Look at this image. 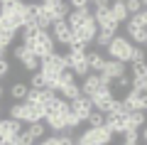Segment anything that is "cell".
<instances>
[{
	"instance_id": "c3c4849f",
	"label": "cell",
	"mask_w": 147,
	"mask_h": 145,
	"mask_svg": "<svg viewBox=\"0 0 147 145\" xmlns=\"http://www.w3.org/2000/svg\"><path fill=\"white\" fill-rule=\"evenodd\" d=\"M0 7H3V5H0Z\"/></svg>"
},
{
	"instance_id": "d6986e66",
	"label": "cell",
	"mask_w": 147,
	"mask_h": 145,
	"mask_svg": "<svg viewBox=\"0 0 147 145\" xmlns=\"http://www.w3.org/2000/svg\"><path fill=\"white\" fill-rule=\"evenodd\" d=\"M27 93H30V86H27L25 81H15V84L10 86V99H12V101H25Z\"/></svg>"
},
{
	"instance_id": "7402d4cb",
	"label": "cell",
	"mask_w": 147,
	"mask_h": 145,
	"mask_svg": "<svg viewBox=\"0 0 147 145\" xmlns=\"http://www.w3.org/2000/svg\"><path fill=\"white\" fill-rule=\"evenodd\" d=\"M25 130H27V133H30L34 140H42L44 135H47V125H44L42 120H39V123H27V128H25Z\"/></svg>"
},
{
	"instance_id": "3957f363",
	"label": "cell",
	"mask_w": 147,
	"mask_h": 145,
	"mask_svg": "<svg viewBox=\"0 0 147 145\" xmlns=\"http://www.w3.org/2000/svg\"><path fill=\"white\" fill-rule=\"evenodd\" d=\"M79 138L84 140V145H110L113 143V133H110L105 125H100V128H88V130H84Z\"/></svg>"
},
{
	"instance_id": "8992f818",
	"label": "cell",
	"mask_w": 147,
	"mask_h": 145,
	"mask_svg": "<svg viewBox=\"0 0 147 145\" xmlns=\"http://www.w3.org/2000/svg\"><path fill=\"white\" fill-rule=\"evenodd\" d=\"M44 12H47L49 22H57V20H66L71 7H69L66 0H57V3H44Z\"/></svg>"
},
{
	"instance_id": "6da1fadb",
	"label": "cell",
	"mask_w": 147,
	"mask_h": 145,
	"mask_svg": "<svg viewBox=\"0 0 147 145\" xmlns=\"http://www.w3.org/2000/svg\"><path fill=\"white\" fill-rule=\"evenodd\" d=\"M132 42L127 39V37H123V35H115L113 39L108 42V59H115V62H123V64H127L130 62V54H132Z\"/></svg>"
},
{
	"instance_id": "d4e9b609",
	"label": "cell",
	"mask_w": 147,
	"mask_h": 145,
	"mask_svg": "<svg viewBox=\"0 0 147 145\" xmlns=\"http://www.w3.org/2000/svg\"><path fill=\"white\" fill-rule=\"evenodd\" d=\"M84 123H88V128H100V125H105V116L100 113V111H93Z\"/></svg>"
},
{
	"instance_id": "e575fe53",
	"label": "cell",
	"mask_w": 147,
	"mask_h": 145,
	"mask_svg": "<svg viewBox=\"0 0 147 145\" xmlns=\"http://www.w3.org/2000/svg\"><path fill=\"white\" fill-rule=\"evenodd\" d=\"M7 74H10V62H7V59H0V81H3Z\"/></svg>"
},
{
	"instance_id": "4dcf8cb0",
	"label": "cell",
	"mask_w": 147,
	"mask_h": 145,
	"mask_svg": "<svg viewBox=\"0 0 147 145\" xmlns=\"http://www.w3.org/2000/svg\"><path fill=\"white\" fill-rule=\"evenodd\" d=\"M130 67H132V79L147 76V62H142V64H130Z\"/></svg>"
},
{
	"instance_id": "484cf974",
	"label": "cell",
	"mask_w": 147,
	"mask_h": 145,
	"mask_svg": "<svg viewBox=\"0 0 147 145\" xmlns=\"http://www.w3.org/2000/svg\"><path fill=\"white\" fill-rule=\"evenodd\" d=\"M15 37H17L15 32H0V49H5V52H7V49L15 44Z\"/></svg>"
},
{
	"instance_id": "ba28073f",
	"label": "cell",
	"mask_w": 147,
	"mask_h": 145,
	"mask_svg": "<svg viewBox=\"0 0 147 145\" xmlns=\"http://www.w3.org/2000/svg\"><path fill=\"white\" fill-rule=\"evenodd\" d=\"M125 30H127V39L132 44H147V27H142L135 17H127Z\"/></svg>"
},
{
	"instance_id": "7bdbcfd3",
	"label": "cell",
	"mask_w": 147,
	"mask_h": 145,
	"mask_svg": "<svg viewBox=\"0 0 147 145\" xmlns=\"http://www.w3.org/2000/svg\"><path fill=\"white\" fill-rule=\"evenodd\" d=\"M140 3H142V7H147V0H140Z\"/></svg>"
},
{
	"instance_id": "ee69618b",
	"label": "cell",
	"mask_w": 147,
	"mask_h": 145,
	"mask_svg": "<svg viewBox=\"0 0 147 145\" xmlns=\"http://www.w3.org/2000/svg\"><path fill=\"white\" fill-rule=\"evenodd\" d=\"M3 93H5V91H3V86H0V99H3Z\"/></svg>"
},
{
	"instance_id": "ab89813d",
	"label": "cell",
	"mask_w": 147,
	"mask_h": 145,
	"mask_svg": "<svg viewBox=\"0 0 147 145\" xmlns=\"http://www.w3.org/2000/svg\"><path fill=\"white\" fill-rule=\"evenodd\" d=\"M34 145H47V140H44V138H42V140H37V143H34Z\"/></svg>"
},
{
	"instance_id": "74e56055",
	"label": "cell",
	"mask_w": 147,
	"mask_h": 145,
	"mask_svg": "<svg viewBox=\"0 0 147 145\" xmlns=\"http://www.w3.org/2000/svg\"><path fill=\"white\" fill-rule=\"evenodd\" d=\"M88 3H93V5H108V0H88Z\"/></svg>"
},
{
	"instance_id": "d590c367",
	"label": "cell",
	"mask_w": 147,
	"mask_h": 145,
	"mask_svg": "<svg viewBox=\"0 0 147 145\" xmlns=\"http://www.w3.org/2000/svg\"><path fill=\"white\" fill-rule=\"evenodd\" d=\"M132 17H135V20H137V22H140V25H142V27H147V7H142V10H140V12H137V15H132Z\"/></svg>"
},
{
	"instance_id": "836d02e7",
	"label": "cell",
	"mask_w": 147,
	"mask_h": 145,
	"mask_svg": "<svg viewBox=\"0 0 147 145\" xmlns=\"http://www.w3.org/2000/svg\"><path fill=\"white\" fill-rule=\"evenodd\" d=\"M5 140H12V138L7 135V125H5V118H0V145L5 143Z\"/></svg>"
},
{
	"instance_id": "83f0119b",
	"label": "cell",
	"mask_w": 147,
	"mask_h": 145,
	"mask_svg": "<svg viewBox=\"0 0 147 145\" xmlns=\"http://www.w3.org/2000/svg\"><path fill=\"white\" fill-rule=\"evenodd\" d=\"M140 143V130H125L123 133V145H137Z\"/></svg>"
},
{
	"instance_id": "7a4b0ae2",
	"label": "cell",
	"mask_w": 147,
	"mask_h": 145,
	"mask_svg": "<svg viewBox=\"0 0 147 145\" xmlns=\"http://www.w3.org/2000/svg\"><path fill=\"white\" fill-rule=\"evenodd\" d=\"M54 44H57V42H54L52 35H49V30H39V32H37V37L27 47H30V52L42 62V59H47L49 54H54Z\"/></svg>"
},
{
	"instance_id": "8d00e7d4",
	"label": "cell",
	"mask_w": 147,
	"mask_h": 145,
	"mask_svg": "<svg viewBox=\"0 0 147 145\" xmlns=\"http://www.w3.org/2000/svg\"><path fill=\"white\" fill-rule=\"evenodd\" d=\"M140 138H142V143H147V123L142 125V133H140Z\"/></svg>"
},
{
	"instance_id": "4fadbf2b",
	"label": "cell",
	"mask_w": 147,
	"mask_h": 145,
	"mask_svg": "<svg viewBox=\"0 0 147 145\" xmlns=\"http://www.w3.org/2000/svg\"><path fill=\"white\" fill-rule=\"evenodd\" d=\"M100 74H105L110 81H115L118 76H123V74H125V64H123V62H115V59H105L103 71H100Z\"/></svg>"
},
{
	"instance_id": "2e32d148",
	"label": "cell",
	"mask_w": 147,
	"mask_h": 145,
	"mask_svg": "<svg viewBox=\"0 0 147 145\" xmlns=\"http://www.w3.org/2000/svg\"><path fill=\"white\" fill-rule=\"evenodd\" d=\"M86 64H88V69H91V74H100L103 71V64H105V57L100 52H86Z\"/></svg>"
},
{
	"instance_id": "4316f807",
	"label": "cell",
	"mask_w": 147,
	"mask_h": 145,
	"mask_svg": "<svg viewBox=\"0 0 147 145\" xmlns=\"http://www.w3.org/2000/svg\"><path fill=\"white\" fill-rule=\"evenodd\" d=\"M64 123H66V130L71 133L74 128H79V125H81V120H79V116L74 113V111H69V113L64 116Z\"/></svg>"
},
{
	"instance_id": "cb8c5ba5",
	"label": "cell",
	"mask_w": 147,
	"mask_h": 145,
	"mask_svg": "<svg viewBox=\"0 0 147 145\" xmlns=\"http://www.w3.org/2000/svg\"><path fill=\"white\" fill-rule=\"evenodd\" d=\"M113 84H115V86H110V88H118V91H123V93H127V91L132 88V79L127 76V74H123V76H118V79H115Z\"/></svg>"
},
{
	"instance_id": "d6a6232c",
	"label": "cell",
	"mask_w": 147,
	"mask_h": 145,
	"mask_svg": "<svg viewBox=\"0 0 147 145\" xmlns=\"http://www.w3.org/2000/svg\"><path fill=\"white\" fill-rule=\"evenodd\" d=\"M34 143H37V140L32 138V135L27 133V130H22V133L17 135V145H34Z\"/></svg>"
},
{
	"instance_id": "1f68e13d",
	"label": "cell",
	"mask_w": 147,
	"mask_h": 145,
	"mask_svg": "<svg viewBox=\"0 0 147 145\" xmlns=\"http://www.w3.org/2000/svg\"><path fill=\"white\" fill-rule=\"evenodd\" d=\"M125 10H127V15H137L142 10V3L140 0H125Z\"/></svg>"
},
{
	"instance_id": "bcb514c9",
	"label": "cell",
	"mask_w": 147,
	"mask_h": 145,
	"mask_svg": "<svg viewBox=\"0 0 147 145\" xmlns=\"http://www.w3.org/2000/svg\"><path fill=\"white\" fill-rule=\"evenodd\" d=\"M0 116H3V106H0Z\"/></svg>"
},
{
	"instance_id": "f1b7e54d",
	"label": "cell",
	"mask_w": 147,
	"mask_h": 145,
	"mask_svg": "<svg viewBox=\"0 0 147 145\" xmlns=\"http://www.w3.org/2000/svg\"><path fill=\"white\" fill-rule=\"evenodd\" d=\"M27 86H30V88H47V81H44V76L39 71H34L30 76V84H27Z\"/></svg>"
},
{
	"instance_id": "7dc6e473",
	"label": "cell",
	"mask_w": 147,
	"mask_h": 145,
	"mask_svg": "<svg viewBox=\"0 0 147 145\" xmlns=\"http://www.w3.org/2000/svg\"><path fill=\"white\" fill-rule=\"evenodd\" d=\"M137 145H140V143H137ZM142 145H147V143H142Z\"/></svg>"
},
{
	"instance_id": "44dd1931",
	"label": "cell",
	"mask_w": 147,
	"mask_h": 145,
	"mask_svg": "<svg viewBox=\"0 0 147 145\" xmlns=\"http://www.w3.org/2000/svg\"><path fill=\"white\" fill-rule=\"evenodd\" d=\"M20 64H22V69H25V71H30V74L39 71V59H37V57H34L32 52H27L25 57L20 59Z\"/></svg>"
},
{
	"instance_id": "277c9868",
	"label": "cell",
	"mask_w": 147,
	"mask_h": 145,
	"mask_svg": "<svg viewBox=\"0 0 147 145\" xmlns=\"http://www.w3.org/2000/svg\"><path fill=\"white\" fill-rule=\"evenodd\" d=\"M91 15H93L98 30H113V32H118V25H115V20H113V15H110V5H96Z\"/></svg>"
},
{
	"instance_id": "5b68a950",
	"label": "cell",
	"mask_w": 147,
	"mask_h": 145,
	"mask_svg": "<svg viewBox=\"0 0 147 145\" xmlns=\"http://www.w3.org/2000/svg\"><path fill=\"white\" fill-rule=\"evenodd\" d=\"M120 101L127 111H142V113H147V93L145 91H132L130 88Z\"/></svg>"
},
{
	"instance_id": "8fae6325",
	"label": "cell",
	"mask_w": 147,
	"mask_h": 145,
	"mask_svg": "<svg viewBox=\"0 0 147 145\" xmlns=\"http://www.w3.org/2000/svg\"><path fill=\"white\" fill-rule=\"evenodd\" d=\"M71 103V111L76 116H79V120L84 123L86 118H88L91 113H93V103H91V99L88 96H79V99H74V101H69Z\"/></svg>"
},
{
	"instance_id": "9a60e30c",
	"label": "cell",
	"mask_w": 147,
	"mask_h": 145,
	"mask_svg": "<svg viewBox=\"0 0 147 145\" xmlns=\"http://www.w3.org/2000/svg\"><path fill=\"white\" fill-rule=\"evenodd\" d=\"M88 17H91V10H71L69 17H66V25L71 27V32H74V30H79Z\"/></svg>"
},
{
	"instance_id": "30bf717a",
	"label": "cell",
	"mask_w": 147,
	"mask_h": 145,
	"mask_svg": "<svg viewBox=\"0 0 147 145\" xmlns=\"http://www.w3.org/2000/svg\"><path fill=\"white\" fill-rule=\"evenodd\" d=\"M105 128L110 130V133H125L127 130V113H105Z\"/></svg>"
},
{
	"instance_id": "52a82bcc",
	"label": "cell",
	"mask_w": 147,
	"mask_h": 145,
	"mask_svg": "<svg viewBox=\"0 0 147 145\" xmlns=\"http://www.w3.org/2000/svg\"><path fill=\"white\" fill-rule=\"evenodd\" d=\"M115 99L113 96V88L110 86H98V91L91 96V103H93V111H100V113L105 116V111H108V103Z\"/></svg>"
},
{
	"instance_id": "f35d334b",
	"label": "cell",
	"mask_w": 147,
	"mask_h": 145,
	"mask_svg": "<svg viewBox=\"0 0 147 145\" xmlns=\"http://www.w3.org/2000/svg\"><path fill=\"white\" fill-rule=\"evenodd\" d=\"M3 145H17V138H12V140H5Z\"/></svg>"
},
{
	"instance_id": "f6af8a7d",
	"label": "cell",
	"mask_w": 147,
	"mask_h": 145,
	"mask_svg": "<svg viewBox=\"0 0 147 145\" xmlns=\"http://www.w3.org/2000/svg\"><path fill=\"white\" fill-rule=\"evenodd\" d=\"M113 3H125V0H113Z\"/></svg>"
},
{
	"instance_id": "ac0fdd59",
	"label": "cell",
	"mask_w": 147,
	"mask_h": 145,
	"mask_svg": "<svg viewBox=\"0 0 147 145\" xmlns=\"http://www.w3.org/2000/svg\"><path fill=\"white\" fill-rule=\"evenodd\" d=\"M110 15H113V20H115V25H125L127 22V10H125V3H113L110 5Z\"/></svg>"
},
{
	"instance_id": "f546056e",
	"label": "cell",
	"mask_w": 147,
	"mask_h": 145,
	"mask_svg": "<svg viewBox=\"0 0 147 145\" xmlns=\"http://www.w3.org/2000/svg\"><path fill=\"white\" fill-rule=\"evenodd\" d=\"M142 62H145V47H132V54H130L127 64H142Z\"/></svg>"
},
{
	"instance_id": "7c38bea8",
	"label": "cell",
	"mask_w": 147,
	"mask_h": 145,
	"mask_svg": "<svg viewBox=\"0 0 147 145\" xmlns=\"http://www.w3.org/2000/svg\"><path fill=\"white\" fill-rule=\"evenodd\" d=\"M57 93L52 91V88H30V93H27V103H37V106H47L49 101L54 99Z\"/></svg>"
},
{
	"instance_id": "ffe728a7",
	"label": "cell",
	"mask_w": 147,
	"mask_h": 145,
	"mask_svg": "<svg viewBox=\"0 0 147 145\" xmlns=\"http://www.w3.org/2000/svg\"><path fill=\"white\" fill-rule=\"evenodd\" d=\"M59 93H61V99L74 101V99H79V96H81V86H79L76 81H71V84H66V86L59 88Z\"/></svg>"
},
{
	"instance_id": "5bb4252c",
	"label": "cell",
	"mask_w": 147,
	"mask_h": 145,
	"mask_svg": "<svg viewBox=\"0 0 147 145\" xmlns=\"http://www.w3.org/2000/svg\"><path fill=\"white\" fill-rule=\"evenodd\" d=\"M81 86V96H93L96 91H98V86H100V76L98 74H88V76H84V81L79 84Z\"/></svg>"
},
{
	"instance_id": "b9f144b4",
	"label": "cell",
	"mask_w": 147,
	"mask_h": 145,
	"mask_svg": "<svg viewBox=\"0 0 147 145\" xmlns=\"http://www.w3.org/2000/svg\"><path fill=\"white\" fill-rule=\"evenodd\" d=\"M37 3H57V0H37Z\"/></svg>"
},
{
	"instance_id": "60d3db41",
	"label": "cell",
	"mask_w": 147,
	"mask_h": 145,
	"mask_svg": "<svg viewBox=\"0 0 147 145\" xmlns=\"http://www.w3.org/2000/svg\"><path fill=\"white\" fill-rule=\"evenodd\" d=\"M7 3H12V0H0V5H7Z\"/></svg>"
},
{
	"instance_id": "9c48e42d",
	"label": "cell",
	"mask_w": 147,
	"mask_h": 145,
	"mask_svg": "<svg viewBox=\"0 0 147 145\" xmlns=\"http://www.w3.org/2000/svg\"><path fill=\"white\" fill-rule=\"evenodd\" d=\"M52 37H54V42H57V44H64V47L71 44L74 32H71V27L66 25V20H57V22H52Z\"/></svg>"
},
{
	"instance_id": "603a6c76",
	"label": "cell",
	"mask_w": 147,
	"mask_h": 145,
	"mask_svg": "<svg viewBox=\"0 0 147 145\" xmlns=\"http://www.w3.org/2000/svg\"><path fill=\"white\" fill-rule=\"evenodd\" d=\"M118 32H113V30H98V35H96V39H93V44L96 47H108V42L115 37Z\"/></svg>"
},
{
	"instance_id": "e0dca14e",
	"label": "cell",
	"mask_w": 147,
	"mask_h": 145,
	"mask_svg": "<svg viewBox=\"0 0 147 145\" xmlns=\"http://www.w3.org/2000/svg\"><path fill=\"white\" fill-rule=\"evenodd\" d=\"M147 123V116L142 111H130L127 113V130H140Z\"/></svg>"
}]
</instances>
